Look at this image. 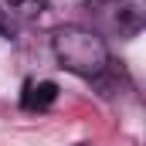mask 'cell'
I'll return each mask as SVG.
<instances>
[{
    "label": "cell",
    "instance_id": "6da1fadb",
    "mask_svg": "<svg viewBox=\"0 0 146 146\" xmlns=\"http://www.w3.org/2000/svg\"><path fill=\"white\" fill-rule=\"evenodd\" d=\"M51 48H54V58L65 72L82 75V78H99V75L109 68V48L102 34H95L92 27H82V24H65L58 27L51 37Z\"/></svg>",
    "mask_w": 146,
    "mask_h": 146
},
{
    "label": "cell",
    "instance_id": "7a4b0ae2",
    "mask_svg": "<svg viewBox=\"0 0 146 146\" xmlns=\"http://www.w3.org/2000/svg\"><path fill=\"white\" fill-rule=\"evenodd\" d=\"M58 99V85L54 82H27L24 85V95H21V106L27 112H34V109H48L51 102Z\"/></svg>",
    "mask_w": 146,
    "mask_h": 146
},
{
    "label": "cell",
    "instance_id": "3957f363",
    "mask_svg": "<svg viewBox=\"0 0 146 146\" xmlns=\"http://www.w3.org/2000/svg\"><path fill=\"white\" fill-rule=\"evenodd\" d=\"M115 21H119V27L126 34H139L146 24V0H119Z\"/></svg>",
    "mask_w": 146,
    "mask_h": 146
},
{
    "label": "cell",
    "instance_id": "277c9868",
    "mask_svg": "<svg viewBox=\"0 0 146 146\" xmlns=\"http://www.w3.org/2000/svg\"><path fill=\"white\" fill-rule=\"evenodd\" d=\"M0 14L10 21H34L44 14V0H0Z\"/></svg>",
    "mask_w": 146,
    "mask_h": 146
}]
</instances>
